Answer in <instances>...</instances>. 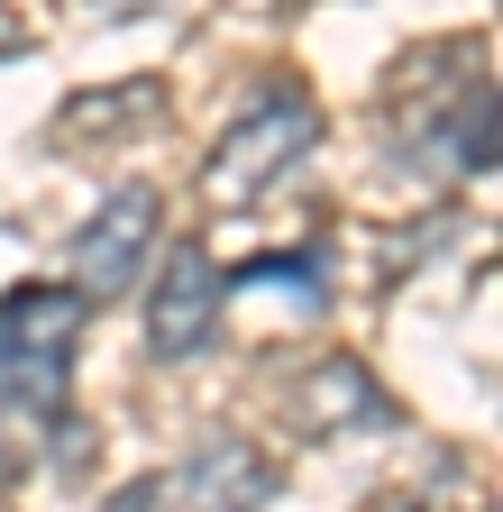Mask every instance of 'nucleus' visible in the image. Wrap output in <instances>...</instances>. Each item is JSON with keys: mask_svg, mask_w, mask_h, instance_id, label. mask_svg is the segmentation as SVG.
I'll list each match as a JSON object with an SVG mask.
<instances>
[{"mask_svg": "<svg viewBox=\"0 0 503 512\" xmlns=\"http://www.w3.org/2000/svg\"><path fill=\"white\" fill-rule=\"evenodd\" d=\"M147 357L156 366H193L211 339H220V311H229V284L211 266L202 238H174L165 256H147Z\"/></svg>", "mask_w": 503, "mask_h": 512, "instance_id": "39448f33", "label": "nucleus"}, {"mask_svg": "<svg viewBox=\"0 0 503 512\" xmlns=\"http://www.w3.org/2000/svg\"><path fill=\"white\" fill-rule=\"evenodd\" d=\"M19 55H28V19L10 10V0H0V64H19Z\"/></svg>", "mask_w": 503, "mask_h": 512, "instance_id": "9d476101", "label": "nucleus"}, {"mask_svg": "<svg viewBox=\"0 0 503 512\" xmlns=\"http://www.w3.org/2000/svg\"><path fill=\"white\" fill-rule=\"evenodd\" d=\"M183 503H202V512H266L275 503V458L247 448L238 430H220V439H202V458L183 467Z\"/></svg>", "mask_w": 503, "mask_h": 512, "instance_id": "0eeeda50", "label": "nucleus"}, {"mask_svg": "<svg viewBox=\"0 0 503 512\" xmlns=\"http://www.w3.org/2000/svg\"><path fill=\"white\" fill-rule=\"evenodd\" d=\"M165 110H174V92H165L156 74L110 83V92H74L65 110H55V147L83 156V147H129V138H156Z\"/></svg>", "mask_w": 503, "mask_h": 512, "instance_id": "423d86ee", "label": "nucleus"}, {"mask_svg": "<svg viewBox=\"0 0 503 512\" xmlns=\"http://www.w3.org/2000/svg\"><path fill=\"white\" fill-rule=\"evenodd\" d=\"M394 165L430 174V183H485L494 174V74H485V46L449 37V46H421L394 92Z\"/></svg>", "mask_w": 503, "mask_h": 512, "instance_id": "f257e3e1", "label": "nucleus"}, {"mask_svg": "<svg viewBox=\"0 0 503 512\" xmlns=\"http://www.w3.org/2000/svg\"><path fill=\"white\" fill-rule=\"evenodd\" d=\"M156 238H165V192H156V183H119V192H101V211H92V220L74 229V247H65L74 293H83V302L138 293Z\"/></svg>", "mask_w": 503, "mask_h": 512, "instance_id": "20e7f679", "label": "nucleus"}, {"mask_svg": "<svg viewBox=\"0 0 503 512\" xmlns=\"http://www.w3.org/2000/svg\"><path fill=\"white\" fill-rule=\"evenodd\" d=\"M311 147H321V101H311L302 83H275L257 92L202 156V202L211 211H247V202H266V192L284 174L311 165Z\"/></svg>", "mask_w": 503, "mask_h": 512, "instance_id": "7ed1b4c3", "label": "nucleus"}, {"mask_svg": "<svg viewBox=\"0 0 503 512\" xmlns=\"http://www.w3.org/2000/svg\"><path fill=\"white\" fill-rule=\"evenodd\" d=\"M293 403L321 421V430H339V421H385V394H375L366 366H348V357H321V366L293 384Z\"/></svg>", "mask_w": 503, "mask_h": 512, "instance_id": "6e6552de", "label": "nucleus"}, {"mask_svg": "<svg viewBox=\"0 0 503 512\" xmlns=\"http://www.w3.org/2000/svg\"><path fill=\"white\" fill-rule=\"evenodd\" d=\"M220 284H293L302 302H330V256L321 247H293V256H247L238 275H220Z\"/></svg>", "mask_w": 503, "mask_h": 512, "instance_id": "1a4fd4ad", "label": "nucleus"}, {"mask_svg": "<svg viewBox=\"0 0 503 512\" xmlns=\"http://www.w3.org/2000/svg\"><path fill=\"white\" fill-rule=\"evenodd\" d=\"M74 284H28L0 302V448L28 458L46 430H74V339H83Z\"/></svg>", "mask_w": 503, "mask_h": 512, "instance_id": "f03ea898", "label": "nucleus"}]
</instances>
